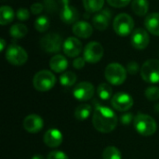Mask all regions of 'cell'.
<instances>
[{
	"instance_id": "6da1fadb",
	"label": "cell",
	"mask_w": 159,
	"mask_h": 159,
	"mask_svg": "<svg viewBox=\"0 0 159 159\" xmlns=\"http://www.w3.org/2000/svg\"><path fill=\"white\" fill-rule=\"evenodd\" d=\"M117 122L118 118L111 108L103 105L96 106L92 116V124L98 131L102 133L112 132L116 128Z\"/></svg>"
},
{
	"instance_id": "7a4b0ae2",
	"label": "cell",
	"mask_w": 159,
	"mask_h": 159,
	"mask_svg": "<svg viewBox=\"0 0 159 159\" xmlns=\"http://www.w3.org/2000/svg\"><path fill=\"white\" fill-rule=\"evenodd\" d=\"M134 127L141 135L145 137L154 135L157 129L156 120L152 116L145 114H139L135 116Z\"/></svg>"
},
{
	"instance_id": "3957f363",
	"label": "cell",
	"mask_w": 159,
	"mask_h": 159,
	"mask_svg": "<svg viewBox=\"0 0 159 159\" xmlns=\"http://www.w3.org/2000/svg\"><path fill=\"white\" fill-rule=\"evenodd\" d=\"M113 28L117 35L121 37L128 36L134 31V20L129 14L120 13L114 19Z\"/></svg>"
},
{
	"instance_id": "277c9868",
	"label": "cell",
	"mask_w": 159,
	"mask_h": 159,
	"mask_svg": "<svg viewBox=\"0 0 159 159\" xmlns=\"http://www.w3.org/2000/svg\"><path fill=\"white\" fill-rule=\"evenodd\" d=\"M104 76L110 84L119 86L127 79V69L120 63L113 62L106 66L104 70Z\"/></svg>"
},
{
	"instance_id": "5b68a950",
	"label": "cell",
	"mask_w": 159,
	"mask_h": 159,
	"mask_svg": "<svg viewBox=\"0 0 159 159\" xmlns=\"http://www.w3.org/2000/svg\"><path fill=\"white\" fill-rule=\"evenodd\" d=\"M56 84V76L48 70L37 72L33 79V85L37 91L45 92L50 90Z\"/></svg>"
},
{
	"instance_id": "8992f818",
	"label": "cell",
	"mask_w": 159,
	"mask_h": 159,
	"mask_svg": "<svg viewBox=\"0 0 159 159\" xmlns=\"http://www.w3.org/2000/svg\"><path fill=\"white\" fill-rule=\"evenodd\" d=\"M6 60L12 65H23L28 60L26 50L17 44H10L6 49Z\"/></svg>"
},
{
	"instance_id": "52a82bcc",
	"label": "cell",
	"mask_w": 159,
	"mask_h": 159,
	"mask_svg": "<svg viewBox=\"0 0 159 159\" xmlns=\"http://www.w3.org/2000/svg\"><path fill=\"white\" fill-rule=\"evenodd\" d=\"M141 75L147 83H159V60L151 59L146 61L141 68Z\"/></svg>"
},
{
	"instance_id": "ba28073f",
	"label": "cell",
	"mask_w": 159,
	"mask_h": 159,
	"mask_svg": "<svg viewBox=\"0 0 159 159\" xmlns=\"http://www.w3.org/2000/svg\"><path fill=\"white\" fill-rule=\"evenodd\" d=\"M39 44L41 48L48 53H57L63 46L62 37L56 33H50L42 36Z\"/></svg>"
},
{
	"instance_id": "9c48e42d",
	"label": "cell",
	"mask_w": 159,
	"mask_h": 159,
	"mask_svg": "<svg viewBox=\"0 0 159 159\" xmlns=\"http://www.w3.org/2000/svg\"><path fill=\"white\" fill-rule=\"evenodd\" d=\"M104 49L101 43L96 41H91L87 44L83 51V58L87 62L97 63L103 57Z\"/></svg>"
},
{
	"instance_id": "30bf717a",
	"label": "cell",
	"mask_w": 159,
	"mask_h": 159,
	"mask_svg": "<svg viewBox=\"0 0 159 159\" xmlns=\"http://www.w3.org/2000/svg\"><path fill=\"white\" fill-rule=\"evenodd\" d=\"M95 93V88L94 86L87 81L80 82L77 85H75L73 95L74 97L80 102H87L89 101Z\"/></svg>"
},
{
	"instance_id": "8fae6325",
	"label": "cell",
	"mask_w": 159,
	"mask_h": 159,
	"mask_svg": "<svg viewBox=\"0 0 159 159\" xmlns=\"http://www.w3.org/2000/svg\"><path fill=\"white\" fill-rule=\"evenodd\" d=\"M111 102H112V106L116 110L120 112H126L129 110L134 103L132 97L129 94L123 91L116 93L112 97Z\"/></svg>"
},
{
	"instance_id": "7c38bea8",
	"label": "cell",
	"mask_w": 159,
	"mask_h": 159,
	"mask_svg": "<svg viewBox=\"0 0 159 159\" xmlns=\"http://www.w3.org/2000/svg\"><path fill=\"white\" fill-rule=\"evenodd\" d=\"M130 42L132 47L136 49L142 50L146 48L150 43V36L148 34V32L142 28L135 29L131 34Z\"/></svg>"
},
{
	"instance_id": "4fadbf2b",
	"label": "cell",
	"mask_w": 159,
	"mask_h": 159,
	"mask_svg": "<svg viewBox=\"0 0 159 159\" xmlns=\"http://www.w3.org/2000/svg\"><path fill=\"white\" fill-rule=\"evenodd\" d=\"M82 48H83V46H82L81 41L77 37H75V36H70L67 39H65V41L63 42V46H62L64 54L70 58L77 57L82 52Z\"/></svg>"
},
{
	"instance_id": "5bb4252c",
	"label": "cell",
	"mask_w": 159,
	"mask_h": 159,
	"mask_svg": "<svg viewBox=\"0 0 159 159\" xmlns=\"http://www.w3.org/2000/svg\"><path fill=\"white\" fill-rule=\"evenodd\" d=\"M112 17V12L108 8L102 9L92 18L93 26L99 31H104L108 28Z\"/></svg>"
},
{
	"instance_id": "9a60e30c",
	"label": "cell",
	"mask_w": 159,
	"mask_h": 159,
	"mask_svg": "<svg viewBox=\"0 0 159 159\" xmlns=\"http://www.w3.org/2000/svg\"><path fill=\"white\" fill-rule=\"evenodd\" d=\"M23 129L29 133H37L44 127L43 119L35 114H32L27 116L22 123Z\"/></svg>"
},
{
	"instance_id": "2e32d148",
	"label": "cell",
	"mask_w": 159,
	"mask_h": 159,
	"mask_svg": "<svg viewBox=\"0 0 159 159\" xmlns=\"http://www.w3.org/2000/svg\"><path fill=\"white\" fill-rule=\"evenodd\" d=\"M60 18L65 24H75L79 18L78 10L71 6L69 3L62 5V7L60 12Z\"/></svg>"
},
{
	"instance_id": "e0dca14e",
	"label": "cell",
	"mask_w": 159,
	"mask_h": 159,
	"mask_svg": "<svg viewBox=\"0 0 159 159\" xmlns=\"http://www.w3.org/2000/svg\"><path fill=\"white\" fill-rule=\"evenodd\" d=\"M73 34L79 37V38H84L87 39L91 36L93 33V27L91 24L86 20H77L72 28Z\"/></svg>"
},
{
	"instance_id": "ac0fdd59",
	"label": "cell",
	"mask_w": 159,
	"mask_h": 159,
	"mask_svg": "<svg viewBox=\"0 0 159 159\" xmlns=\"http://www.w3.org/2000/svg\"><path fill=\"white\" fill-rule=\"evenodd\" d=\"M44 143L50 148H56L62 143V134L57 129H49L44 135Z\"/></svg>"
},
{
	"instance_id": "d6986e66",
	"label": "cell",
	"mask_w": 159,
	"mask_h": 159,
	"mask_svg": "<svg viewBox=\"0 0 159 159\" xmlns=\"http://www.w3.org/2000/svg\"><path fill=\"white\" fill-rule=\"evenodd\" d=\"M144 26L150 34L159 36V12L148 14L144 20Z\"/></svg>"
},
{
	"instance_id": "ffe728a7",
	"label": "cell",
	"mask_w": 159,
	"mask_h": 159,
	"mask_svg": "<svg viewBox=\"0 0 159 159\" xmlns=\"http://www.w3.org/2000/svg\"><path fill=\"white\" fill-rule=\"evenodd\" d=\"M49 67L55 73H62L68 67V61L63 55L57 54L50 59Z\"/></svg>"
},
{
	"instance_id": "44dd1931",
	"label": "cell",
	"mask_w": 159,
	"mask_h": 159,
	"mask_svg": "<svg viewBox=\"0 0 159 159\" xmlns=\"http://www.w3.org/2000/svg\"><path fill=\"white\" fill-rule=\"evenodd\" d=\"M131 9L137 16H144L148 13L149 2L148 0H132Z\"/></svg>"
},
{
	"instance_id": "7402d4cb",
	"label": "cell",
	"mask_w": 159,
	"mask_h": 159,
	"mask_svg": "<svg viewBox=\"0 0 159 159\" xmlns=\"http://www.w3.org/2000/svg\"><path fill=\"white\" fill-rule=\"evenodd\" d=\"M15 17L14 10L9 6H2L0 7V24L5 26L13 21Z\"/></svg>"
},
{
	"instance_id": "603a6c76",
	"label": "cell",
	"mask_w": 159,
	"mask_h": 159,
	"mask_svg": "<svg viewBox=\"0 0 159 159\" xmlns=\"http://www.w3.org/2000/svg\"><path fill=\"white\" fill-rule=\"evenodd\" d=\"M83 6L88 13H97L104 6V0H82Z\"/></svg>"
},
{
	"instance_id": "cb8c5ba5",
	"label": "cell",
	"mask_w": 159,
	"mask_h": 159,
	"mask_svg": "<svg viewBox=\"0 0 159 159\" xmlns=\"http://www.w3.org/2000/svg\"><path fill=\"white\" fill-rule=\"evenodd\" d=\"M28 33L27 26L23 23H15L13 24L9 29L10 35L15 39H20L23 38Z\"/></svg>"
},
{
	"instance_id": "d4e9b609",
	"label": "cell",
	"mask_w": 159,
	"mask_h": 159,
	"mask_svg": "<svg viewBox=\"0 0 159 159\" xmlns=\"http://www.w3.org/2000/svg\"><path fill=\"white\" fill-rule=\"evenodd\" d=\"M91 113V107L89 104H80L75 110V117L79 121L86 120Z\"/></svg>"
},
{
	"instance_id": "484cf974",
	"label": "cell",
	"mask_w": 159,
	"mask_h": 159,
	"mask_svg": "<svg viewBox=\"0 0 159 159\" xmlns=\"http://www.w3.org/2000/svg\"><path fill=\"white\" fill-rule=\"evenodd\" d=\"M97 94L99 98L102 101H107L111 99L113 95V89L107 83H102L97 88Z\"/></svg>"
},
{
	"instance_id": "4316f807",
	"label": "cell",
	"mask_w": 159,
	"mask_h": 159,
	"mask_svg": "<svg viewBox=\"0 0 159 159\" xmlns=\"http://www.w3.org/2000/svg\"><path fill=\"white\" fill-rule=\"evenodd\" d=\"M49 26H50L49 19L45 15H41L37 17L36 20H34V28L39 33L46 32L49 28Z\"/></svg>"
},
{
	"instance_id": "83f0119b",
	"label": "cell",
	"mask_w": 159,
	"mask_h": 159,
	"mask_svg": "<svg viewBox=\"0 0 159 159\" xmlns=\"http://www.w3.org/2000/svg\"><path fill=\"white\" fill-rule=\"evenodd\" d=\"M76 75L71 71L64 72L60 76V82L63 87H71L76 82Z\"/></svg>"
},
{
	"instance_id": "f1b7e54d",
	"label": "cell",
	"mask_w": 159,
	"mask_h": 159,
	"mask_svg": "<svg viewBox=\"0 0 159 159\" xmlns=\"http://www.w3.org/2000/svg\"><path fill=\"white\" fill-rule=\"evenodd\" d=\"M120 151L115 146H108L102 152V159H121Z\"/></svg>"
},
{
	"instance_id": "f546056e",
	"label": "cell",
	"mask_w": 159,
	"mask_h": 159,
	"mask_svg": "<svg viewBox=\"0 0 159 159\" xmlns=\"http://www.w3.org/2000/svg\"><path fill=\"white\" fill-rule=\"evenodd\" d=\"M145 97L152 102L159 100V88L155 86L147 88L145 90Z\"/></svg>"
},
{
	"instance_id": "4dcf8cb0",
	"label": "cell",
	"mask_w": 159,
	"mask_h": 159,
	"mask_svg": "<svg viewBox=\"0 0 159 159\" xmlns=\"http://www.w3.org/2000/svg\"><path fill=\"white\" fill-rule=\"evenodd\" d=\"M16 17L20 21H24L27 20L30 18V11L25 8V7H20L17 10L16 12Z\"/></svg>"
},
{
	"instance_id": "1f68e13d",
	"label": "cell",
	"mask_w": 159,
	"mask_h": 159,
	"mask_svg": "<svg viewBox=\"0 0 159 159\" xmlns=\"http://www.w3.org/2000/svg\"><path fill=\"white\" fill-rule=\"evenodd\" d=\"M108 4L116 8H122L127 7L132 0H107Z\"/></svg>"
},
{
	"instance_id": "d6a6232c",
	"label": "cell",
	"mask_w": 159,
	"mask_h": 159,
	"mask_svg": "<svg viewBox=\"0 0 159 159\" xmlns=\"http://www.w3.org/2000/svg\"><path fill=\"white\" fill-rule=\"evenodd\" d=\"M47 159H69L68 156L62 151H52L48 154Z\"/></svg>"
},
{
	"instance_id": "836d02e7",
	"label": "cell",
	"mask_w": 159,
	"mask_h": 159,
	"mask_svg": "<svg viewBox=\"0 0 159 159\" xmlns=\"http://www.w3.org/2000/svg\"><path fill=\"white\" fill-rule=\"evenodd\" d=\"M127 72L130 75H136L140 70V65L136 61H129L127 64Z\"/></svg>"
},
{
	"instance_id": "e575fe53",
	"label": "cell",
	"mask_w": 159,
	"mask_h": 159,
	"mask_svg": "<svg viewBox=\"0 0 159 159\" xmlns=\"http://www.w3.org/2000/svg\"><path fill=\"white\" fill-rule=\"evenodd\" d=\"M30 9H31L32 14H34V15H39L44 10V5L41 4V3H34L31 6Z\"/></svg>"
},
{
	"instance_id": "d590c367",
	"label": "cell",
	"mask_w": 159,
	"mask_h": 159,
	"mask_svg": "<svg viewBox=\"0 0 159 159\" xmlns=\"http://www.w3.org/2000/svg\"><path fill=\"white\" fill-rule=\"evenodd\" d=\"M134 116L131 113H126V114H123L120 117V120H121V123L123 125H129L133 120H134Z\"/></svg>"
},
{
	"instance_id": "8d00e7d4",
	"label": "cell",
	"mask_w": 159,
	"mask_h": 159,
	"mask_svg": "<svg viewBox=\"0 0 159 159\" xmlns=\"http://www.w3.org/2000/svg\"><path fill=\"white\" fill-rule=\"evenodd\" d=\"M86 62H87V61H86V60H85L84 58L77 57V58H75V61H73V66H74L75 69L80 70V69H82V68L85 66Z\"/></svg>"
},
{
	"instance_id": "74e56055",
	"label": "cell",
	"mask_w": 159,
	"mask_h": 159,
	"mask_svg": "<svg viewBox=\"0 0 159 159\" xmlns=\"http://www.w3.org/2000/svg\"><path fill=\"white\" fill-rule=\"evenodd\" d=\"M6 41H5V39H3V38H1L0 39V50L1 51H4V49H5V48H6Z\"/></svg>"
},
{
	"instance_id": "f35d334b",
	"label": "cell",
	"mask_w": 159,
	"mask_h": 159,
	"mask_svg": "<svg viewBox=\"0 0 159 159\" xmlns=\"http://www.w3.org/2000/svg\"><path fill=\"white\" fill-rule=\"evenodd\" d=\"M32 159H44V157L42 156H40V155H36V156H34Z\"/></svg>"
},
{
	"instance_id": "ab89813d",
	"label": "cell",
	"mask_w": 159,
	"mask_h": 159,
	"mask_svg": "<svg viewBox=\"0 0 159 159\" xmlns=\"http://www.w3.org/2000/svg\"><path fill=\"white\" fill-rule=\"evenodd\" d=\"M155 111H156V112H157V113H159V103L155 106Z\"/></svg>"
}]
</instances>
